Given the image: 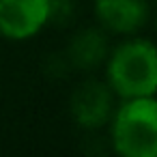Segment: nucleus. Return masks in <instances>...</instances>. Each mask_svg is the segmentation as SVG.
<instances>
[{
    "instance_id": "obj_5",
    "label": "nucleus",
    "mask_w": 157,
    "mask_h": 157,
    "mask_svg": "<svg viewBox=\"0 0 157 157\" xmlns=\"http://www.w3.org/2000/svg\"><path fill=\"white\" fill-rule=\"evenodd\" d=\"M93 13L108 35H136L151 17L148 0H95Z\"/></svg>"
},
{
    "instance_id": "obj_4",
    "label": "nucleus",
    "mask_w": 157,
    "mask_h": 157,
    "mask_svg": "<svg viewBox=\"0 0 157 157\" xmlns=\"http://www.w3.org/2000/svg\"><path fill=\"white\" fill-rule=\"evenodd\" d=\"M50 24V0H0V37L28 41Z\"/></svg>"
},
{
    "instance_id": "obj_2",
    "label": "nucleus",
    "mask_w": 157,
    "mask_h": 157,
    "mask_svg": "<svg viewBox=\"0 0 157 157\" xmlns=\"http://www.w3.org/2000/svg\"><path fill=\"white\" fill-rule=\"evenodd\" d=\"M108 129L118 157H157V95L121 99Z\"/></svg>"
},
{
    "instance_id": "obj_6",
    "label": "nucleus",
    "mask_w": 157,
    "mask_h": 157,
    "mask_svg": "<svg viewBox=\"0 0 157 157\" xmlns=\"http://www.w3.org/2000/svg\"><path fill=\"white\" fill-rule=\"evenodd\" d=\"M108 52H110L108 33L101 26L99 28L88 26V28L78 30L71 37L65 50V58H67V65L78 71H93L103 65Z\"/></svg>"
},
{
    "instance_id": "obj_3",
    "label": "nucleus",
    "mask_w": 157,
    "mask_h": 157,
    "mask_svg": "<svg viewBox=\"0 0 157 157\" xmlns=\"http://www.w3.org/2000/svg\"><path fill=\"white\" fill-rule=\"evenodd\" d=\"M116 105V95L101 80L80 82L69 97V114L73 123L86 131H97L108 125Z\"/></svg>"
},
{
    "instance_id": "obj_1",
    "label": "nucleus",
    "mask_w": 157,
    "mask_h": 157,
    "mask_svg": "<svg viewBox=\"0 0 157 157\" xmlns=\"http://www.w3.org/2000/svg\"><path fill=\"white\" fill-rule=\"evenodd\" d=\"M103 78L118 99L157 95V43L129 35L110 48L103 60Z\"/></svg>"
}]
</instances>
